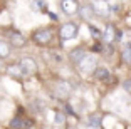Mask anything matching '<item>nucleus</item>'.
I'll return each instance as SVG.
<instances>
[{"label":"nucleus","instance_id":"1","mask_svg":"<svg viewBox=\"0 0 131 129\" xmlns=\"http://www.w3.org/2000/svg\"><path fill=\"white\" fill-rule=\"evenodd\" d=\"M57 37V30L52 29V27H40V29H35L30 34V40L32 44H35L37 47H52Z\"/></svg>","mask_w":131,"mask_h":129},{"label":"nucleus","instance_id":"2","mask_svg":"<svg viewBox=\"0 0 131 129\" xmlns=\"http://www.w3.org/2000/svg\"><path fill=\"white\" fill-rule=\"evenodd\" d=\"M79 35V25L72 20H67V22L61 24L57 29V39L61 42H66V40H72Z\"/></svg>","mask_w":131,"mask_h":129},{"label":"nucleus","instance_id":"3","mask_svg":"<svg viewBox=\"0 0 131 129\" xmlns=\"http://www.w3.org/2000/svg\"><path fill=\"white\" fill-rule=\"evenodd\" d=\"M96 67H97V57L94 55V54H89L88 52L84 59L77 64L76 69H77V72L82 74V76H91V77H93Z\"/></svg>","mask_w":131,"mask_h":129},{"label":"nucleus","instance_id":"4","mask_svg":"<svg viewBox=\"0 0 131 129\" xmlns=\"http://www.w3.org/2000/svg\"><path fill=\"white\" fill-rule=\"evenodd\" d=\"M121 35H123V34L116 29V25L113 22H108L106 27L103 29V32H101V39H103L104 45H114L116 42L121 39Z\"/></svg>","mask_w":131,"mask_h":129},{"label":"nucleus","instance_id":"5","mask_svg":"<svg viewBox=\"0 0 131 129\" xmlns=\"http://www.w3.org/2000/svg\"><path fill=\"white\" fill-rule=\"evenodd\" d=\"M72 84L67 82V80H59V82L54 84V87H52V94H54L56 99L59 101H67L72 94Z\"/></svg>","mask_w":131,"mask_h":129},{"label":"nucleus","instance_id":"6","mask_svg":"<svg viewBox=\"0 0 131 129\" xmlns=\"http://www.w3.org/2000/svg\"><path fill=\"white\" fill-rule=\"evenodd\" d=\"M79 7H81V2H79V0H59V10H61V14L66 15V17L77 15Z\"/></svg>","mask_w":131,"mask_h":129},{"label":"nucleus","instance_id":"7","mask_svg":"<svg viewBox=\"0 0 131 129\" xmlns=\"http://www.w3.org/2000/svg\"><path fill=\"white\" fill-rule=\"evenodd\" d=\"M86 54H88V49H86L84 45H77V47H74V49H71L69 52H67V61H69L74 67H77V64L86 57Z\"/></svg>","mask_w":131,"mask_h":129},{"label":"nucleus","instance_id":"8","mask_svg":"<svg viewBox=\"0 0 131 129\" xmlns=\"http://www.w3.org/2000/svg\"><path fill=\"white\" fill-rule=\"evenodd\" d=\"M7 40L8 44L12 45V49H22V47L27 45V39H25V35L20 34L19 30H12L7 34Z\"/></svg>","mask_w":131,"mask_h":129},{"label":"nucleus","instance_id":"9","mask_svg":"<svg viewBox=\"0 0 131 129\" xmlns=\"http://www.w3.org/2000/svg\"><path fill=\"white\" fill-rule=\"evenodd\" d=\"M19 64H20V67H22L25 77H29V76H32V74L37 72V62H35V59H34V57H30V55L20 57Z\"/></svg>","mask_w":131,"mask_h":129},{"label":"nucleus","instance_id":"10","mask_svg":"<svg viewBox=\"0 0 131 129\" xmlns=\"http://www.w3.org/2000/svg\"><path fill=\"white\" fill-rule=\"evenodd\" d=\"M77 15H79V19L84 20V22H93L94 17H96V12H94L93 5L91 4H81V7H79V12H77Z\"/></svg>","mask_w":131,"mask_h":129},{"label":"nucleus","instance_id":"11","mask_svg":"<svg viewBox=\"0 0 131 129\" xmlns=\"http://www.w3.org/2000/svg\"><path fill=\"white\" fill-rule=\"evenodd\" d=\"M32 126H34V122L29 121L27 118H22V116H15L8 122V127L10 129H30Z\"/></svg>","mask_w":131,"mask_h":129},{"label":"nucleus","instance_id":"12","mask_svg":"<svg viewBox=\"0 0 131 129\" xmlns=\"http://www.w3.org/2000/svg\"><path fill=\"white\" fill-rule=\"evenodd\" d=\"M93 8H94V12H96V17H103V19H106V17L109 15V4H108V2L96 0V2L93 4Z\"/></svg>","mask_w":131,"mask_h":129},{"label":"nucleus","instance_id":"13","mask_svg":"<svg viewBox=\"0 0 131 129\" xmlns=\"http://www.w3.org/2000/svg\"><path fill=\"white\" fill-rule=\"evenodd\" d=\"M101 124H103V118L97 112L89 114L88 118H86V127H89V129H99Z\"/></svg>","mask_w":131,"mask_h":129},{"label":"nucleus","instance_id":"14","mask_svg":"<svg viewBox=\"0 0 131 129\" xmlns=\"http://www.w3.org/2000/svg\"><path fill=\"white\" fill-rule=\"evenodd\" d=\"M93 77L96 80H99V82H106V80H109V77H111V72H109L108 67H104V65H97L96 71H94Z\"/></svg>","mask_w":131,"mask_h":129},{"label":"nucleus","instance_id":"15","mask_svg":"<svg viewBox=\"0 0 131 129\" xmlns=\"http://www.w3.org/2000/svg\"><path fill=\"white\" fill-rule=\"evenodd\" d=\"M12 45L8 44L7 39H0V61H7L12 55Z\"/></svg>","mask_w":131,"mask_h":129},{"label":"nucleus","instance_id":"16","mask_svg":"<svg viewBox=\"0 0 131 129\" xmlns=\"http://www.w3.org/2000/svg\"><path fill=\"white\" fill-rule=\"evenodd\" d=\"M121 61L124 65L131 69V42H124L121 47Z\"/></svg>","mask_w":131,"mask_h":129},{"label":"nucleus","instance_id":"17","mask_svg":"<svg viewBox=\"0 0 131 129\" xmlns=\"http://www.w3.org/2000/svg\"><path fill=\"white\" fill-rule=\"evenodd\" d=\"M7 74L10 77H14V79H22V77H25V74H24V71H22V67H20L19 62L8 65L7 67Z\"/></svg>","mask_w":131,"mask_h":129},{"label":"nucleus","instance_id":"18","mask_svg":"<svg viewBox=\"0 0 131 129\" xmlns=\"http://www.w3.org/2000/svg\"><path fill=\"white\" fill-rule=\"evenodd\" d=\"M54 122H56V124H59V126L66 122V114L62 112V111H57V112H56V116H54Z\"/></svg>","mask_w":131,"mask_h":129},{"label":"nucleus","instance_id":"19","mask_svg":"<svg viewBox=\"0 0 131 129\" xmlns=\"http://www.w3.org/2000/svg\"><path fill=\"white\" fill-rule=\"evenodd\" d=\"M32 8H34L35 12H42L44 8H46L44 0H34V2H32Z\"/></svg>","mask_w":131,"mask_h":129},{"label":"nucleus","instance_id":"20","mask_svg":"<svg viewBox=\"0 0 131 129\" xmlns=\"http://www.w3.org/2000/svg\"><path fill=\"white\" fill-rule=\"evenodd\" d=\"M88 25H89V30H91V35H94L96 39H101V32L103 30H99L96 25H93V22H89Z\"/></svg>","mask_w":131,"mask_h":129},{"label":"nucleus","instance_id":"21","mask_svg":"<svg viewBox=\"0 0 131 129\" xmlns=\"http://www.w3.org/2000/svg\"><path fill=\"white\" fill-rule=\"evenodd\" d=\"M121 87L124 89V92H126V94H129V96H131V77H126V79L123 80Z\"/></svg>","mask_w":131,"mask_h":129},{"label":"nucleus","instance_id":"22","mask_svg":"<svg viewBox=\"0 0 131 129\" xmlns=\"http://www.w3.org/2000/svg\"><path fill=\"white\" fill-rule=\"evenodd\" d=\"M49 17H50L52 20H57V15H56V14H49Z\"/></svg>","mask_w":131,"mask_h":129},{"label":"nucleus","instance_id":"23","mask_svg":"<svg viewBox=\"0 0 131 129\" xmlns=\"http://www.w3.org/2000/svg\"><path fill=\"white\" fill-rule=\"evenodd\" d=\"M103 2H109V0H103Z\"/></svg>","mask_w":131,"mask_h":129}]
</instances>
